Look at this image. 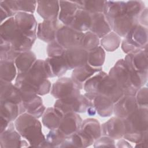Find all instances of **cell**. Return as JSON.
Masks as SVG:
<instances>
[{
    "label": "cell",
    "instance_id": "18",
    "mask_svg": "<svg viewBox=\"0 0 148 148\" xmlns=\"http://www.w3.org/2000/svg\"><path fill=\"white\" fill-rule=\"evenodd\" d=\"M36 12L44 20H57L60 12L59 1H38Z\"/></svg>",
    "mask_w": 148,
    "mask_h": 148
},
{
    "label": "cell",
    "instance_id": "11",
    "mask_svg": "<svg viewBox=\"0 0 148 148\" xmlns=\"http://www.w3.org/2000/svg\"><path fill=\"white\" fill-rule=\"evenodd\" d=\"M21 136L16 130L14 124L10 122L7 128L1 133L0 147H24L29 146V143L25 139H23Z\"/></svg>",
    "mask_w": 148,
    "mask_h": 148
},
{
    "label": "cell",
    "instance_id": "4",
    "mask_svg": "<svg viewBox=\"0 0 148 148\" xmlns=\"http://www.w3.org/2000/svg\"><path fill=\"white\" fill-rule=\"evenodd\" d=\"M147 27L139 24L135 25L121 42L123 51L126 54H129L147 46Z\"/></svg>",
    "mask_w": 148,
    "mask_h": 148
},
{
    "label": "cell",
    "instance_id": "15",
    "mask_svg": "<svg viewBox=\"0 0 148 148\" xmlns=\"http://www.w3.org/2000/svg\"><path fill=\"white\" fill-rule=\"evenodd\" d=\"M102 135L109 136L113 139L123 138L125 132L124 119L114 116L101 125Z\"/></svg>",
    "mask_w": 148,
    "mask_h": 148
},
{
    "label": "cell",
    "instance_id": "44",
    "mask_svg": "<svg viewBox=\"0 0 148 148\" xmlns=\"http://www.w3.org/2000/svg\"><path fill=\"white\" fill-rule=\"evenodd\" d=\"M145 8V3L142 1H125V14L137 20Z\"/></svg>",
    "mask_w": 148,
    "mask_h": 148
},
{
    "label": "cell",
    "instance_id": "12",
    "mask_svg": "<svg viewBox=\"0 0 148 148\" xmlns=\"http://www.w3.org/2000/svg\"><path fill=\"white\" fill-rule=\"evenodd\" d=\"M98 94L108 97L114 103L124 95L118 83L108 74L102 80L98 88Z\"/></svg>",
    "mask_w": 148,
    "mask_h": 148
},
{
    "label": "cell",
    "instance_id": "5",
    "mask_svg": "<svg viewBox=\"0 0 148 148\" xmlns=\"http://www.w3.org/2000/svg\"><path fill=\"white\" fill-rule=\"evenodd\" d=\"M92 105V100L81 94L58 99L54 105L64 116L69 113H84Z\"/></svg>",
    "mask_w": 148,
    "mask_h": 148
},
{
    "label": "cell",
    "instance_id": "26",
    "mask_svg": "<svg viewBox=\"0 0 148 148\" xmlns=\"http://www.w3.org/2000/svg\"><path fill=\"white\" fill-rule=\"evenodd\" d=\"M59 4L58 18L65 25L69 26L79 7L75 1H60Z\"/></svg>",
    "mask_w": 148,
    "mask_h": 148
},
{
    "label": "cell",
    "instance_id": "17",
    "mask_svg": "<svg viewBox=\"0 0 148 148\" xmlns=\"http://www.w3.org/2000/svg\"><path fill=\"white\" fill-rule=\"evenodd\" d=\"M108 23L112 31L120 37H125L131 29L135 25L138 24L137 19L126 14L108 21Z\"/></svg>",
    "mask_w": 148,
    "mask_h": 148
},
{
    "label": "cell",
    "instance_id": "23",
    "mask_svg": "<svg viewBox=\"0 0 148 148\" xmlns=\"http://www.w3.org/2000/svg\"><path fill=\"white\" fill-rule=\"evenodd\" d=\"M102 71L101 68L93 67L88 63L74 69L72 73L71 78L82 88L84 82L97 72Z\"/></svg>",
    "mask_w": 148,
    "mask_h": 148
},
{
    "label": "cell",
    "instance_id": "16",
    "mask_svg": "<svg viewBox=\"0 0 148 148\" xmlns=\"http://www.w3.org/2000/svg\"><path fill=\"white\" fill-rule=\"evenodd\" d=\"M83 120L76 113H69L63 116L58 130L65 137L68 138L79 131Z\"/></svg>",
    "mask_w": 148,
    "mask_h": 148
},
{
    "label": "cell",
    "instance_id": "45",
    "mask_svg": "<svg viewBox=\"0 0 148 148\" xmlns=\"http://www.w3.org/2000/svg\"><path fill=\"white\" fill-rule=\"evenodd\" d=\"M46 50L49 57H56L62 56L65 51V49L56 40H54L48 44Z\"/></svg>",
    "mask_w": 148,
    "mask_h": 148
},
{
    "label": "cell",
    "instance_id": "49",
    "mask_svg": "<svg viewBox=\"0 0 148 148\" xmlns=\"http://www.w3.org/2000/svg\"><path fill=\"white\" fill-rule=\"evenodd\" d=\"M138 23L139 24L147 27V8H145V9L140 13L138 18Z\"/></svg>",
    "mask_w": 148,
    "mask_h": 148
},
{
    "label": "cell",
    "instance_id": "42",
    "mask_svg": "<svg viewBox=\"0 0 148 148\" xmlns=\"http://www.w3.org/2000/svg\"><path fill=\"white\" fill-rule=\"evenodd\" d=\"M99 38L94 33L88 31L84 32L81 47L88 52L99 46Z\"/></svg>",
    "mask_w": 148,
    "mask_h": 148
},
{
    "label": "cell",
    "instance_id": "14",
    "mask_svg": "<svg viewBox=\"0 0 148 148\" xmlns=\"http://www.w3.org/2000/svg\"><path fill=\"white\" fill-rule=\"evenodd\" d=\"M69 70L83 66L87 63L88 51L81 47L65 49L63 54Z\"/></svg>",
    "mask_w": 148,
    "mask_h": 148
},
{
    "label": "cell",
    "instance_id": "51",
    "mask_svg": "<svg viewBox=\"0 0 148 148\" xmlns=\"http://www.w3.org/2000/svg\"><path fill=\"white\" fill-rule=\"evenodd\" d=\"M147 136L145 137L142 141L139 143H136L135 147H147Z\"/></svg>",
    "mask_w": 148,
    "mask_h": 148
},
{
    "label": "cell",
    "instance_id": "31",
    "mask_svg": "<svg viewBox=\"0 0 148 148\" xmlns=\"http://www.w3.org/2000/svg\"><path fill=\"white\" fill-rule=\"evenodd\" d=\"M22 103L26 113L38 119L42 117L46 110V108L43 104L42 99L38 95L27 101L22 102Z\"/></svg>",
    "mask_w": 148,
    "mask_h": 148
},
{
    "label": "cell",
    "instance_id": "38",
    "mask_svg": "<svg viewBox=\"0 0 148 148\" xmlns=\"http://www.w3.org/2000/svg\"><path fill=\"white\" fill-rule=\"evenodd\" d=\"M65 137L57 129L50 130L46 137V140L42 147H62L66 140Z\"/></svg>",
    "mask_w": 148,
    "mask_h": 148
},
{
    "label": "cell",
    "instance_id": "50",
    "mask_svg": "<svg viewBox=\"0 0 148 148\" xmlns=\"http://www.w3.org/2000/svg\"><path fill=\"white\" fill-rule=\"evenodd\" d=\"M117 142V145H116V147H132V146L129 143V142L126 140L124 139H120Z\"/></svg>",
    "mask_w": 148,
    "mask_h": 148
},
{
    "label": "cell",
    "instance_id": "33",
    "mask_svg": "<svg viewBox=\"0 0 148 148\" xmlns=\"http://www.w3.org/2000/svg\"><path fill=\"white\" fill-rule=\"evenodd\" d=\"M5 2L16 13L21 12L32 14L37 7V1H36L7 0Z\"/></svg>",
    "mask_w": 148,
    "mask_h": 148
},
{
    "label": "cell",
    "instance_id": "3",
    "mask_svg": "<svg viewBox=\"0 0 148 148\" xmlns=\"http://www.w3.org/2000/svg\"><path fill=\"white\" fill-rule=\"evenodd\" d=\"M16 130L29 144V146L42 147L46 137L42 131L41 123L38 118L25 112L14 120Z\"/></svg>",
    "mask_w": 148,
    "mask_h": 148
},
{
    "label": "cell",
    "instance_id": "27",
    "mask_svg": "<svg viewBox=\"0 0 148 148\" xmlns=\"http://www.w3.org/2000/svg\"><path fill=\"white\" fill-rule=\"evenodd\" d=\"M92 105L97 113L101 117H109L113 113L114 103L110 98L104 95H96L92 99Z\"/></svg>",
    "mask_w": 148,
    "mask_h": 148
},
{
    "label": "cell",
    "instance_id": "46",
    "mask_svg": "<svg viewBox=\"0 0 148 148\" xmlns=\"http://www.w3.org/2000/svg\"><path fill=\"white\" fill-rule=\"evenodd\" d=\"M135 99L138 106L147 107L148 104V90L146 87H140L136 92Z\"/></svg>",
    "mask_w": 148,
    "mask_h": 148
},
{
    "label": "cell",
    "instance_id": "41",
    "mask_svg": "<svg viewBox=\"0 0 148 148\" xmlns=\"http://www.w3.org/2000/svg\"><path fill=\"white\" fill-rule=\"evenodd\" d=\"M79 8L91 14L103 13L105 1H75Z\"/></svg>",
    "mask_w": 148,
    "mask_h": 148
},
{
    "label": "cell",
    "instance_id": "35",
    "mask_svg": "<svg viewBox=\"0 0 148 148\" xmlns=\"http://www.w3.org/2000/svg\"><path fill=\"white\" fill-rule=\"evenodd\" d=\"M80 130L92 138L94 140L102 136L101 125L98 120L92 118L83 121Z\"/></svg>",
    "mask_w": 148,
    "mask_h": 148
},
{
    "label": "cell",
    "instance_id": "9",
    "mask_svg": "<svg viewBox=\"0 0 148 148\" xmlns=\"http://www.w3.org/2000/svg\"><path fill=\"white\" fill-rule=\"evenodd\" d=\"M147 46L138 51L127 54L124 59L127 68L136 73L147 74Z\"/></svg>",
    "mask_w": 148,
    "mask_h": 148
},
{
    "label": "cell",
    "instance_id": "7",
    "mask_svg": "<svg viewBox=\"0 0 148 148\" xmlns=\"http://www.w3.org/2000/svg\"><path fill=\"white\" fill-rule=\"evenodd\" d=\"M82 88L71 77L58 79L51 86L50 94L55 98L62 99L80 94Z\"/></svg>",
    "mask_w": 148,
    "mask_h": 148
},
{
    "label": "cell",
    "instance_id": "29",
    "mask_svg": "<svg viewBox=\"0 0 148 148\" xmlns=\"http://www.w3.org/2000/svg\"><path fill=\"white\" fill-rule=\"evenodd\" d=\"M103 13L108 22L125 14V1H105Z\"/></svg>",
    "mask_w": 148,
    "mask_h": 148
},
{
    "label": "cell",
    "instance_id": "47",
    "mask_svg": "<svg viewBox=\"0 0 148 148\" xmlns=\"http://www.w3.org/2000/svg\"><path fill=\"white\" fill-rule=\"evenodd\" d=\"M94 147H116L114 139L105 135L101 136L99 138L95 140L94 142Z\"/></svg>",
    "mask_w": 148,
    "mask_h": 148
},
{
    "label": "cell",
    "instance_id": "37",
    "mask_svg": "<svg viewBox=\"0 0 148 148\" xmlns=\"http://www.w3.org/2000/svg\"><path fill=\"white\" fill-rule=\"evenodd\" d=\"M108 74L106 72L102 71H101L94 75L84 82L83 84V88L84 91L89 94L98 95L99 85L102 80Z\"/></svg>",
    "mask_w": 148,
    "mask_h": 148
},
{
    "label": "cell",
    "instance_id": "21",
    "mask_svg": "<svg viewBox=\"0 0 148 148\" xmlns=\"http://www.w3.org/2000/svg\"><path fill=\"white\" fill-rule=\"evenodd\" d=\"M7 42L9 43L14 50L20 53L30 51L34 43V42L24 35L18 28Z\"/></svg>",
    "mask_w": 148,
    "mask_h": 148
},
{
    "label": "cell",
    "instance_id": "30",
    "mask_svg": "<svg viewBox=\"0 0 148 148\" xmlns=\"http://www.w3.org/2000/svg\"><path fill=\"white\" fill-rule=\"evenodd\" d=\"M63 116L54 107L46 109L42 116V124L50 130L57 129Z\"/></svg>",
    "mask_w": 148,
    "mask_h": 148
},
{
    "label": "cell",
    "instance_id": "40",
    "mask_svg": "<svg viewBox=\"0 0 148 148\" xmlns=\"http://www.w3.org/2000/svg\"><path fill=\"white\" fill-rule=\"evenodd\" d=\"M105 60V51L100 46L88 52L87 63L93 67L101 68Z\"/></svg>",
    "mask_w": 148,
    "mask_h": 148
},
{
    "label": "cell",
    "instance_id": "52",
    "mask_svg": "<svg viewBox=\"0 0 148 148\" xmlns=\"http://www.w3.org/2000/svg\"><path fill=\"white\" fill-rule=\"evenodd\" d=\"M86 112L87 113V114L89 115V116H95L97 113L96 112V110L94 108V107L93 106V105H92L91 106H90L87 110Z\"/></svg>",
    "mask_w": 148,
    "mask_h": 148
},
{
    "label": "cell",
    "instance_id": "48",
    "mask_svg": "<svg viewBox=\"0 0 148 148\" xmlns=\"http://www.w3.org/2000/svg\"><path fill=\"white\" fill-rule=\"evenodd\" d=\"M0 10L1 23L8 18L14 17L16 14L8 6L5 1H0Z\"/></svg>",
    "mask_w": 148,
    "mask_h": 148
},
{
    "label": "cell",
    "instance_id": "22",
    "mask_svg": "<svg viewBox=\"0 0 148 148\" xmlns=\"http://www.w3.org/2000/svg\"><path fill=\"white\" fill-rule=\"evenodd\" d=\"M92 21L89 31L95 34L99 38L112 31L111 28L103 13L91 14Z\"/></svg>",
    "mask_w": 148,
    "mask_h": 148
},
{
    "label": "cell",
    "instance_id": "19",
    "mask_svg": "<svg viewBox=\"0 0 148 148\" xmlns=\"http://www.w3.org/2000/svg\"><path fill=\"white\" fill-rule=\"evenodd\" d=\"M61 27L58 20L47 21L39 23L37 27V38L45 42L50 43L56 40V34Z\"/></svg>",
    "mask_w": 148,
    "mask_h": 148
},
{
    "label": "cell",
    "instance_id": "32",
    "mask_svg": "<svg viewBox=\"0 0 148 148\" xmlns=\"http://www.w3.org/2000/svg\"><path fill=\"white\" fill-rule=\"evenodd\" d=\"M36 61V55L32 51L30 50L21 53L14 61L18 74L27 72Z\"/></svg>",
    "mask_w": 148,
    "mask_h": 148
},
{
    "label": "cell",
    "instance_id": "39",
    "mask_svg": "<svg viewBox=\"0 0 148 148\" xmlns=\"http://www.w3.org/2000/svg\"><path fill=\"white\" fill-rule=\"evenodd\" d=\"M100 44L104 50L114 51L120 46L121 44V38L112 31L101 38Z\"/></svg>",
    "mask_w": 148,
    "mask_h": 148
},
{
    "label": "cell",
    "instance_id": "28",
    "mask_svg": "<svg viewBox=\"0 0 148 148\" xmlns=\"http://www.w3.org/2000/svg\"><path fill=\"white\" fill-rule=\"evenodd\" d=\"M25 110L23 103L18 105L8 101H1V117L12 122Z\"/></svg>",
    "mask_w": 148,
    "mask_h": 148
},
{
    "label": "cell",
    "instance_id": "10",
    "mask_svg": "<svg viewBox=\"0 0 148 148\" xmlns=\"http://www.w3.org/2000/svg\"><path fill=\"white\" fill-rule=\"evenodd\" d=\"M14 17L18 29L24 35L35 42L37 38L38 24L34 14L19 12Z\"/></svg>",
    "mask_w": 148,
    "mask_h": 148
},
{
    "label": "cell",
    "instance_id": "24",
    "mask_svg": "<svg viewBox=\"0 0 148 148\" xmlns=\"http://www.w3.org/2000/svg\"><path fill=\"white\" fill-rule=\"evenodd\" d=\"M92 21L91 14L79 8L69 26L72 28L82 32L89 31Z\"/></svg>",
    "mask_w": 148,
    "mask_h": 148
},
{
    "label": "cell",
    "instance_id": "43",
    "mask_svg": "<svg viewBox=\"0 0 148 148\" xmlns=\"http://www.w3.org/2000/svg\"><path fill=\"white\" fill-rule=\"evenodd\" d=\"M0 60L1 61H14L17 57L21 54L14 50L9 43L2 39L0 40Z\"/></svg>",
    "mask_w": 148,
    "mask_h": 148
},
{
    "label": "cell",
    "instance_id": "1",
    "mask_svg": "<svg viewBox=\"0 0 148 148\" xmlns=\"http://www.w3.org/2000/svg\"><path fill=\"white\" fill-rule=\"evenodd\" d=\"M48 78L50 76L45 61L36 60L27 72L17 74L15 84H27L33 88L38 95L42 96L51 91V84Z\"/></svg>",
    "mask_w": 148,
    "mask_h": 148
},
{
    "label": "cell",
    "instance_id": "36",
    "mask_svg": "<svg viewBox=\"0 0 148 148\" xmlns=\"http://www.w3.org/2000/svg\"><path fill=\"white\" fill-rule=\"evenodd\" d=\"M1 80L12 82L16 79L17 70L14 61H0Z\"/></svg>",
    "mask_w": 148,
    "mask_h": 148
},
{
    "label": "cell",
    "instance_id": "25",
    "mask_svg": "<svg viewBox=\"0 0 148 148\" xmlns=\"http://www.w3.org/2000/svg\"><path fill=\"white\" fill-rule=\"evenodd\" d=\"M50 78L61 77L69 70L66 62L63 56L47 57L45 60Z\"/></svg>",
    "mask_w": 148,
    "mask_h": 148
},
{
    "label": "cell",
    "instance_id": "2",
    "mask_svg": "<svg viewBox=\"0 0 148 148\" xmlns=\"http://www.w3.org/2000/svg\"><path fill=\"white\" fill-rule=\"evenodd\" d=\"M124 139L135 143L140 142L147 136V107L138 106L134 112L124 119Z\"/></svg>",
    "mask_w": 148,
    "mask_h": 148
},
{
    "label": "cell",
    "instance_id": "8",
    "mask_svg": "<svg viewBox=\"0 0 148 148\" xmlns=\"http://www.w3.org/2000/svg\"><path fill=\"white\" fill-rule=\"evenodd\" d=\"M84 32L77 31L71 27L62 25L58 29L56 40L65 49L81 47Z\"/></svg>",
    "mask_w": 148,
    "mask_h": 148
},
{
    "label": "cell",
    "instance_id": "34",
    "mask_svg": "<svg viewBox=\"0 0 148 148\" xmlns=\"http://www.w3.org/2000/svg\"><path fill=\"white\" fill-rule=\"evenodd\" d=\"M69 147H87L94 143V140L80 129L68 137Z\"/></svg>",
    "mask_w": 148,
    "mask_h": 148
},
{
    "label": "cell",
    "instance_id": "6",
    "mask_svg": "<svg viewBox=\"0 0 148 148\" xmlns=\"http://www.w3.org/2000/svg\"><path fill=\"white\" fill-rule=\"evenodd\" d=\"M108 75L116 81L124 95H135L138 90L133 84L131 74L125 66L124 59L118 60L110 69Z\"/></svg>",
    "mask_w": 148,
    "mask_h": 148
},
{
    "label": "cell",
    "instance_id": "13",
    "mask_svg": "<svg viewBox=\"0 0 148 148\" xmlns=\"http://www.w3.org/2000/svg\"><path fill=\"white\" fill-rule=\"evenodd\" d=\"M138 107L135 97L123 95L113 105V113L115 116L124 119Z\"/></svg>",
    "mask_w": 148,
    "mask_h": 148
},
{
    "label": "cell",
    "instance_id": "20",
    "mask_svg": "<svg viewBox=\"0 0 148 148\" xmlns=\"http://www.w3.org/2000/svg\"><path fill=\"white\" fill-rule=\"evenodd\" d=\"M1 101H8L22 104V99L18 87L12 82L1 80Z\"/></svg>",
    "mask_w": 148,
    "mask_h": 148
}]
</instances>
